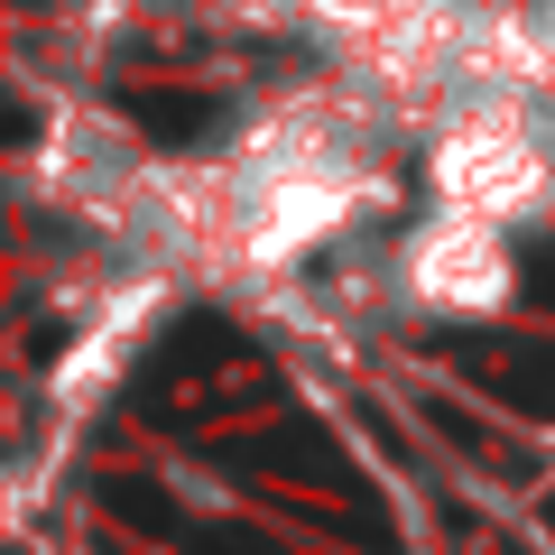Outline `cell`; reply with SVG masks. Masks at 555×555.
Returning a JSON list of instances; mask_svg holds the SVG:
<instances>
[{
	"instance_id": "cell-1",
	"label": "cell",
	"mask_w": 555,
	"mask_h": 555,
	"mask_svg": "<svg viewBox=\"0 0 555 555\" xmlns=\"http://www.w3.org/2000/svg\"><path fill=\"white\" fill-rule=\"evenodd\" d=\"M398 287H408L426 315H500L509 287H518V269H509V241H500L491 214H454V204H444L436 222L408 232Z\"/></svg>"
},
{
	"instance_id": "cell-2",
	"label": "cell",
	"mask_w": 555,
	"mask_h": 555,
	"mask_svg": "<svg viewBox=\"0 0 555 555\" xmlns=\"http://www.w3.org/2000/svg\"><path fill=\"white\" fill-rule=\"evenodd\" d=\"M436 195L454 214H491V222H518L546 204V158H537V139L518 120L481 112V120H454L436 149Z\"/></svg>"
},
{
	"instance_id": "cell-3",
	"label": "cell",
	"mask_w": 555,
	"mask_h": 555,
	"mask_svg": "<svg viewBox=\"0 0 555 555\" xmlns=\"http://www.w3.org/2000/svg\"><path fill=\"white\" fill-rule=\"evenodd\" d=\"M546 65H555V20H546Z\"/></svg>"
}]
</instances>
